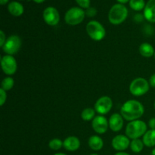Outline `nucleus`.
Segmentation results:
<instances>
[{
  "instance_id": "obj_1",
  "label": "nucleus",
  "mask_w": 155,
  "mask_h": 155,
  "mask_svg": "<svg viewBox=\"0 0 155 155\" xmlns=\"http://www.w3.org/2000/svg\"><path fill=\"white\" fill-rule=\"evenodd\" d=\"M145 113L144 105L135 99H130L125 101L120 108V114L124 120L131 122V121L139 120Z\"/></svg>"
},
{
  "instance_id": "obj_2",
  "label": "nucleus",
  "mask_w": 155,
  "mask_h": 155,
  "mask_svg": "<svg viewBox=\"0 0 155 155\" xmlns=\"http://www.w3.org/2000/svg\"><path fill=\"white\" fill-rule=\"evenodd\" d=\"M148 131V127L145 122L140 120L129 122L126 127L125 133L128 138L133 139H139L143 136L145 133Z\"/></svg>"
},
{
  "instance_id": "obj_3",
  "label": "nucleus",
  "mask_w": 155,
  "mask_h": 155,
  "mask_svg": "<svg viewBox=\"0 0 155 155\" xmlns=\"http://www.w3.org/2000/svg\"><path fill=\"white\" fill-rule=\"evenodd\" d=\"M128 16V9L124 5L118 3L110 8L108 13V20L113 25H119L126 21Z\"/></svg>"
},
{
  "instance_id": "obj_4",
  "label": "nucleus",
  "mask_w": 155,
  "mask_h": 155,
  "mask_svg": "<svg viewBox=\"0 0 155 155\" xmlns=\"http://www.w3.org/2000/svg\"><path fill=\"white\" fill-rule=\"evenodd\" d=\"M86 33L94 41H101L105 37L106 30L104 26L97 21H91L86 24Z\"/></svg>"
},
{
  "instance_id": "obj_5",
  "label": "nucleus",
  "mask_w": 155,
  "mask_h": 155,
  "mask_svg": "<svg viewBox=\"0 0 155 155\" xmlns=\"http://www.w3.org/2000/svg\"><path fill=\"white\" fill-rule=\"evenodd\" d=\"M149 82L143 77H137L131 82L130 85V92L136 97L145 95L149 91Z\"/></svg>"
},
{
  "instance_id": "obj_6",
  "label": "nucleus",
  "mask_w": 155,
  "mask_h": 155,
  "mask_svg": "<svg viewBox=\"0 0 155 155\" xmlns=\"http://www.w3.org/2000/svg\"><path fill=\"white\" fill-rule=\"evenodd\" d=\"M86 16V12L82 8L73 7L65 13L64 21L67 24L76 26L81 24Z\"/></svg>"
},
{
  "instance_id": "obj_7",
  "label": "nucleus",
  "mask_w": 155,
  "mask_h": 155,
  "mask_svg": "<svg viewBox=\"0 0 155 155\" xmlns=\"http://www.w3.org/2000/svg\"><path fill=\"white\" fill-rule=\"evenodd\" d=\"M21 45H22V40L21 37L18 35H12L7 38L2 48L6 54L14 55L19 51Z\"/></svg>"
},
{
  "instance_id": "obj_8",
  "label": "nucleus",
  "mask_w": 155,
  "mask_h": 155,
  "mask_svg": "<svg viewBox=\"0 0 155 155\" xmlns=\"http://www.w3.org/2000/svg\"><path fill=\"white\" fill-rule=\"evenodd\" d=\"M2 70L8 76L14 75L18 70V63L13 55L5 54L1 58Z\"/></svg>"
},
{
  "instance_id": "obj_9",
  "label": "nucleus",
  "mask_w": 155,
  "mask_h": 155,
  "mask_svg": "<svg viewBox=\"0 0 155 155\" xmlns=\"http://www.w3.org/2000/svg\"><path fill=\"white\" fill-rule=\"evenodd\" d=\"M113 107V101L109 96H101L95 101L94 108L99 115H105L108 114Z\"/></svg>"
},
{
  "instance_id": "obj_10",
  "label": "nucleus",
  "mask_w": 155,
  "mask_h": 155,
  "mask_svg": "<svg viewBox=\"0 0 155 155\" xmlns=\"http://www.w3.org/2000/svg\"><path fill=\"white\" fill-rule=\"evenodd\" d=\"M42 18L44 21L49 26H56L60 21V15L57 9L52 6L47 7L43 11Z\"/></svg>"
},
{
  "instance_id": "obj_11",
  "label": "nucleus",
  "mask_w": 155,
  "mask_h": 155,
  "mask_svg": "<svg viewBox=\"0 0 155 155\" xmlns=\"http://www.w3.org/2000/svg\"><path fill=\"white\" fill-rule=\"evenodd\" d=\"M92 127L98 134H104L109 128V122L103 115H97L92 120Z\"/></svg>"
},
{
  "instance_id": "obj_12",
  "label": "nucleus",
  "mask_w": 155,
  "mask_h": 155,
  "mask_svg": "<svg viewBox=\"0 0 155 155\" xmlns=\"http://www.w3.org/2000/svg\"><path fill=\"white\" fill-rule=\"evenodd\" d=\"M130 139L126 135H117L112 139L111 145L116 151H124L130 147Z\"/></svg>"
},
{
  "instance_id": "obj_13",
  "label": "nucleus",
  "mask_w": 155,
  "mask_h": 155,
  "mask_svg": "<svg viewBox=\"0 0 155 155\" xmlns=\"http://www.w3.org/2000/svg\"><path fill=\"white\" fill-rule=\"evenodd\" d=\"M109 128L113 132H119L122 130L124 124V119L120 114H113L109 118Z\"/></svg>"
},
{
  "instance_id": "obj_14",
  "label": "nucleus",
  "mask_w": 155,
  "mask_h": 155,
  "mask_svg": "<svg viewBox=\"0 0 155 155\" xmlns=\"http://www.w3.org/2000/svg\"><path fill=\"white\" fill-rule=\"evenodd\" d=\"M64 148L68 151H76L80 148V140L77 136H68L63 141Z\"/></svg>"
},
{
  "instance_id": "obj_15",
  "label": "nucleus",
  "mask_w": 155,
  "mask_h": 155,
  "mask_svg": "<svg viewBox=\"0 0 155 155\" xmlns=\"http://www.w3.org/2000/svg\"><path fill=\"white\" fill-rule=\"evenodd\" d=\"M144 17L148 22L155 23V0H148L144 9Z\"/></svg>"
},
{
  "instance_id": "obj_16",
  "label": "nucleus",
  "mask_w": 155,
  "mask_h": 155,
  "mask_svg": "<svg viewBox=\"0 0 155 155\" xmlns=\"http://www.w3.org/2000/svg\"><path fill=\"white\" fill-rule=\"evenodd\" d=\"M8 10L9 13L15 17H20L24 14V8L22 4L16 1L10 2L8 5Z\"/></svg>"
},
{
  "instance_id": "obj_17",
  "label": "nucleus",
  "mask_w": 155,
  "mask_h": 155,
  "mask_svg": "<svg viewBox=\"0 0 155 155\" xmlns=\"http://www.w3.org/2000/svg\"><path fill=\"white\" fill-rule=\"evenodd\" d=\"M88 145H89V148L93 151H100L102 149L103 146H104V141L100 136L95 135V136H92L89 137V140H88Z\"/></svg>"
},
{
  "instance_id": "obj_18",
  "label": "nucleus",
  "mask_w": 155,
  "mask_h": 155,
  "mask_svg": "<svg viewBox=\"0 0 155 155\" xmlns=\"http://www.w3.org/2000/svg\"><path fill=\"white\" fill-rule=\"evenodd\" d=\"M139 53L142 56L145 58H151L154 55L155 50L151 44L148 42H143L139 45Z\"/></svg>"
},
{
  "instance_id": "obj_19",
  "label": "nucleus",
  "mask_w": 155,
  "mask_h": 155,
  "mask_svg": "<svg viewBox=\"0 0 155 155\" xmlns=\"http://www.w3.org/2000/svg\"><path fill=\"white\" fill-rule=\"evenodd\" d=\"M144 145L148 148L155 146V130H149L142 136Z\"/></svg>"
},
{
  "instance_id": "obj_20",
  "label": "nucleus",
  "mask_w": 155,
  "mask_h": 155,
  "mask_svg": "<svg viewBox=\"0 0 155 155\" xmlns=\"http://www.w3.org/2000/svg\"><path fill=\"white\" fill-rule=\"evenodd\" d=\"M95 113H96V111H95V108L86 107V108L83 109L81 113L82 120L84 121H86V122L92 120L96 117L95 116Z\"/></svg>"
},
{
  "instance_id": "obj_21",
  "label": "nucleus",
  "mask_w": 155,
  "mask_h": 155,
  "mask_svg": "<svg viewBox=\"0 0 155 155\" xmlns=\"http://www.w3.org/2000/svg\"><path fill=\"white\" fill-rule=\"evenodd\" d=\"M144 146V142L142 141V139L141 140L140 139H133L130 142V149L134 153H140L141 151L143 150Z\"/></svg>"
},
{
  "instance_id": "obj_22",
  "label": "nucleus",
  "mask_w": 155,
  "mask_h": 155,
  "mask_svg": "<svg viewBox=\"0 0 155 155\" xmlns=\"http://www.w3.org/2000/svg\"><path fill=\"white\" fill-rule=\"evenodd\" d=\"M145 0H130V6L133 10L139 12L145 9Z\"/></svg>"
},
{
  "instance_id": "obj_23",
  "label": "nucleus",
  "mask_w": 155,
  "mask_h": 155,
  "mask_svg": "<svg viewBox=\"0 0 155 155\" xmlns=\"http://www.w3.org/2000/svg\"><path fill=\"white\" fill-rule=\"evenodd\" d=\"M14 86H15V80L11 77H7L3 79L1 83V88L6 92L10 91L14 87Z\"/></svg>"
},
{
  "instance_id": "obj_24",
  "label": "nucleus",
  "mask_w": 155,
  "mask_h": 155,
  "mask_svg": "<svg viewBox=\"0 0 155 155\" xmlns=\"http://www.w3.org/2000/svg\"><path fill=\"white\" fill-rule=\"evenodd\" d=\"M48 147L50 149L53 150V151H58V150L61 149L62 147H64V143L61 139L55 138V139H52L49 141Z\"/></svg>"
},
{
  "instance_id": "obj_25",
  "label": "nucleus",
  "mask_w": 155,
  "mask_h": 155,
  "mask_svg": "<svg viewBox=\"0 0 155 155\" xmlns=\"http://www.w3.org/2000/svg\"><path fill=\"white\" fill-rule=\"evenodd\" d=\"M77 4L82 8H89L90 7V0H76Z\"/></svg>"
},
{
  "instance_id": "obj_26",
  "label": "nucleus",
  "mask_w": 155,
  "mask_h": 155,
  "mask_svg": "<svg viewBox=\"0 0 155 155\" xmlns=\"http://www.w3.org/2000/svg\"><path fill=\"white\" fill-rule=\"evenodd\" d=\"M6 100H7V93L6 91L0 88V105L2 107L5 103Z\"/></svg>"
},
{
  "instance_id": "obj_27",
  "label": "nucleus",
  "mask_w": 155,
  "mask_h": 155,
  "mask_svg": "<svg viewBox=\"0 0 155 155\" xmlns=\"http://www.w3.org/2000/svg\"><path fill=\"white\" fill-rule=\"evenodd\" d=\"M86 16L89 17V18H92V17H95L97 14V10L93 7H89V8L86 9Z\"/></svg>"
},
{
  "instance_id": "obj_28",
  "label": "nucleus",
  "mask_w": 155,
  "mask_h": 155,
  "mask_svg": "<svg viewBox=\"0 0 155 155\" xmlns=\"http://www.w3.org/2000/svg\"><path fill=\"white\" fill-rule=\"evenodd\" d=\"M6 39H7V38H6L4 31L3 30H0V46L2 47L4 45Z\"/></svg>"
},
{
  "instance_id": "obj_29",
  "label": "nucleus",
  "mask_w": 155,
  "mask_h": 155,
  "mask_svg": "<svg viewBox=\"0 0 155 155\" xmlns=\"http://www.w3.org/2000/svg\"><path fill=\"white\" fill-rule=\"evenodd\" d=\"M144 18H145L144 15H142V14H136L134 16V21L136 23H141L144 20Z\"/></svg>"
},
{
  "instance_id": "obj_30",
  "label": "nucleus",
  "mask_w": 155,
  "mask_h": 155,
  "mask_svg": "<svg viewBox=\"0 0 155 155\" xmlns=\"http://www.w3.org/2000/svg\"><path fill=\"white\" fill-rule=\"evenodd\" d=\"M148 127L151 130H155V117H152L148 121Z\"/></svg>"
},
{
  "instance_id": "obj_31",
  "label": "nucleus",
  "mask_w": 155,
  "mask_h": 155,
  "mask_svg": "<svg viewBox=\"0 0 155 155\" xmlns=\"http://www.w3.org/2000/svg\"><path fill=\"white\" fill-rule=\"evenodd\" d=\"M149 84L151 87L155 88V73L154 74L151 76V77L149 78Z\"/></svg>"
},
{
  "instance_id": "obj_32",
  "label": "nucleus",
  "mask_w": 155,
  "mask_h": 155,
  "mask_svg": "<svg viewBox=\"0 0 155 155\" xmlns=\"http://www.w3.org/2000/svg\"><path fill=\"white\" fill-rule=\"evenodd\" d=\"M114 155H130V154L127 152H124V151H119V152L116 153Z\"/></svg>"
},
{
  "instance_id": "obj_33",
  "label": "nucleus",
  "mask_w": 155,
  "mask_h": 155,
  "mask_svg": "<svg viewBox=\"0 0 155 155\" xmlns=\"http://www.w3.org/2000/svg\"><path fill=\"white\" fill-rule=\"evenodd\" d=\"M117 1L118 2H120V4H125V3H127V2H130V0H117Z\"/></svg>"
},
{
  "instance_id": "obj_34",
  "label": "nucleus",
  "mask_w": 155,
  "mask_h": 155,
  "mask_svg": "<svg viewBox=\"0 0 155 155\" xmlns=\"http://www.w3.org/2000/svg\"><path fill=\"white\" fill-rule=\"evenodd\" d=\"M8 1L9 0H0V4H1L2 5H5Z\"/></svg>"
},
{
  "instance_id": "obj_35",
  "label": "nucleus",
  "mask_w": 155,
  "mask_h": 155,
  "mask_svg": "<svg viewBox=\"0 0 155 155\" xmlns=\"http://www.w3.org/2000/svg\"><path fill=\"white\" fill-rule=\"evenodd\" d=\"M33 1L35 2L36 3H42V2H43L44 1H45V0H33Z\"/></svg>"
},
{
  "instance_id": "obj_36",
  "label": "nucleus",
  "mask_w": 155,
  "mask_h": 155,
  "mask_svg": "<svg viewBox=\"0 0 155 155\" xmlns=\"http://www.w3.org/2000/svg\"><path fill=\"white\" fill-rule=\"evenodd\" d=\"M151 155H155V148L151 151Z\"/></svg>"
},
{
  "instance_id": "obj_37",
  "label": "nucleus",
  "mask_w": 155,
  "mask_h": 155,
  "mask_svg": "<svg viewBox=\"0 0 155 155\" xmlns=\"http://www.w3.org/2000/svg\"><path fill=\"white\" fill-rule=\"evenodd\" d=\"M54 155H67L65 154H64V153H57V154H54Z\"/></svg>"
},
{
  "instance_id": "obj_38",
  "label": "nucleus",
  "mask_w": 155,
  "mask_h": 155,
  "mask_svg": "<svg viewBox=\"0 0 155 155\" xmlns=\"http://www.w3.org/2000/svg\"><path fill=\"white\" fill-rule=\"evenodd\" d=\"M90 155H98V154H90Z\"/></svg>"
},
{
  "instance_id": "obj_39",
  "label": "nucleus",
  "mask_w": 155,
  "mask_h": 155,
  "mask_svg": "<svg viewBox=\"0 0 155 155\" xmlns=\"http://www.w3.org/2000/svg\"><path fill=\"white\" fill-rule=\"evenodd\" d=\"M154 108H155V101H154Z\"/></svg>"
},
{
  "instance_id": "obj_40",
  "label": "nucleus",
  "mask_w": 155,
  "mask_h": 155,
  "mask_svg": "<svg viewBox=\"0 0 155 155\" xmlns=\"http://www.w3.org/2000/svg\"><path fill=\"white\" fill-rule=\"evenodd\" d=\"M154 58H155V52H154Z\"/></svg>"
}]
</instances>
